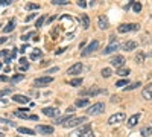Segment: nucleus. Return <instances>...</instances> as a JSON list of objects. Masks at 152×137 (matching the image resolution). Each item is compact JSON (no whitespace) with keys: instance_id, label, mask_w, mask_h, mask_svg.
I'll return each instance as SVG.
<instances>
[{"instance_id":"50","label":"nucleus","mask_w":152,"mask_h":137,"mask_svg":"<svg viewBox=\"0 0 152 137\" xmlns=\"http://www.w3.org/2000/svg\"><path fill=\"white\" fill-rule=\"evenodd\" d=\"M0 69H2V63H0Z\"/></svg>"},{"instance_id":"30","label":"nucleus","mask_w":152,"mask_h":137,"mask_svg":"<svg viewBox=\"0 0 152 137\" xmlns=\"http://www.w3.org/2000/svg\"><path fill=\"white\" fill-rule=\"evenodd\" d=\"M137 87H142V82H134V84H128V85H126V92H128V90H135L137 89Z\"/></svg>"},{"instance_id":"29","label":"nucleus","mask_w":152,"mask_h":137,"mask_svg":"<svg viewBox=\"0 0 152 137\" xmlns=\"http://www.w3.org/2000/svg\"><path fill=\"white\" fill-rule=\"evenodd\" d=\"M129 73H131V70L128 67H122V69L117 70V75H120V76H128Z\"/></svg>"},{"instance_id":"25","label":"nucleus","mask_w":152,"mask_h":137,"mask_svg":"<svg viewBox=\"0 0 152 137\" xmlns=\"http://www.w3.org/2000/svg\"><path fill=\"white\" fill-rule=\"evenodd\" d=\"M17 130H18V133H20V134H29V136H34V134H35V131H34V130H31V128H24V127H18Z\"/></svg>"},{"instance_id":"9","label":"nucleus","mask_w":152,"mask_h":137,"mask_svg":"<svg viewBox=\"0 0 152 137\" xmlns=\"http://www.w3.org/2000/svg\"><path fill=\"white\" fill-rule=\"evenodd\" d=\"M97 47H99V41H97V40H93V41L82 51V56H88L90 53H93L94 51H97Z\"/></svg>"},{"instance_id":"21","label":"nucleus","mask_w":152,"mask_h":137,"mask_svg":"<svg viewBox=\"0 0 152 137\" xmlns=\"http://www.w3.org/2000/svg\"><path fill=\"white\" fill-rule=\"evenodd\" d=\"M73 116L72 114H66V116H61V117H56L55 119V123H59V125H64V123H67L69 120H72Z\"/></svg>"},{"instance_id":"44","label":"nucleus","mask_w":152,"mask_h":137,"mask_svg":"<svg viewBox=\"0 0 152 137\" xmlns=\"http://www.w3.org/2000/svg\"><path fill=\"white\" fill-rule=\"evenodd\" d=\"M11 90L9 89H6V90H0V96H5V95H8Z\"/></svg>"},{"instance_id":"23","label":"nucleus","mask_w":152,"mask_h":137,"mask_svg":"<svg viewBox=\"0 0 152 137\" xmlns=\"http://www.w3.org/2000/svg\"><path fill=\"white\" fill-rule=\"evenodd\" d=\"M18 69L20 70H28L29 69V64H28V59L26 58H20L18 59Z\"/></svg>"},{"instance_id":"22","label":"nucleus","mask_w":152,"mask_h":137,"mask_svg":"<svg viewBox=\"0 0 152 137\" xmlns=\"http://www.w3.org/2000/svg\"><path fill=\"white\" fill-rule=\"evenodd\" d=\"M41 55H43L41 49H34V51L31 52V61H37L38 58H41Z\"/></svg>"},{"instance_id":"14","label":"nucleus","mask_w":152,"mask_h":137,"mask_svg":"<svg viewBox=\"0 0 152 137\" xmlns=\"http://www.w3.org/2000/svg\"><path fill=\"white\" fill-rule=\"evenodd\" d=\"M82 70V63H76L70 69H67V75H79Z\"/></svg>"},{"instance_id":"12","label":"nucleus","mask_w":152,"mask_h":137,"mask_svg":"<svg viewBox=\"0 0 152 137\" xmlns=\"http://www.w3.org/2000/svg\"><path fill=\"white\" fill-rule=\"evenodd\" d=\"M50 82H53V78L52 76H41V78H37L34 81V85L35 87H44V85H47Z\"/></svg>"},{"instance_id":"47","label":"nucleus","mask_w":152,"mask_h":137,"mask_svg":"<svg viewBox=\"0 0 152 137\" xmlns=\"http://www.w3.org/2000/svg\"><path fill=\"white\" fill-rule=\"evenodd\" d=\"M6 41H8L6 37H2V38H0V44H3V43H6Z\"/></svg>"},{"instance_id":"11","label":"nucleus","mask_w":152,"mask_h":137,"mask_svg":"<svg viewBox=\"0 0 152 137\" xmlns=\"http://www.w3.org/2000/svg\"><path fill=\"white\" fill-rule=\"evenodd\" d=\"M43 114L47 116V117H53V119H56V117L59 116V110L55 108V107H46V108H43Z\"/></svg>"},{"instance_id":"26","label":"nucleus","mask_w":152,"mask_h":137,"mask_svg":"<svg viewBox=\"0 0 152 137\" xmlns=\"http://www.w3.org/2000/svg\"><path fill=\"white\" fill-rule=\"evenodd\" d=\"M81 20H82V24H84V29L90 28V18H88L87 14H82V15H81Z\"/></svg>"},{"instance_id":"38","label":"nucleus","mask_w":152,"mask_h":137,"mask_svg":"<svg viewBox=\"0 0 152 137\" xmlns=\"http://www.w3.org/2000/svg\"><path fill=\"white\" fill-rule=\"evenodd\" d=\"M125 85H128V81L126 79H120L116 82V87H125Z\"/></svg>"},{"instance_id":"10","label":"nucleus","mask_w":152,"mask_h":137,"mask_svg":"<svg viewBox=\"0 0 152 137\" xmlns=\"http://www.w3.org/2000/svg\"><path fill=\"white\" fill-rule=\"evenodd\" d=\"M87 120V117L85 116H81V117H73L72 120H69L67 123H64V127L66 128H73V127H78V125H81V123H84Z\"/></svg>"},{"instance_id":"31","label":"nucleus","mask_w":152,"mask_h":137,"mask_svg":"<svg viewBox=\"0 0 152 137\" xmlns=\"http://www.w3.org/2000/svg\"><path fill=\"white\" fill-rule=\"evenodd\" d=\"M69 84L73 85V87H79V85L82 84V78H75V79H72Z\"/></svg>"},{"instance_id":"46","label":"nucleus","mask_w":152,"mask_h":137,"mask_svg":"<svg viewBox=\"0 0 152 137\" xmlns=\"http://www.w3.org/2000/svg\"><path fill=\"white\" fill-rule=\"evenodd\" d=\"M34 18H35V14H31V15L26 17V21H31V20H34Z\"/></svg>"},{"instance_id":"42","label":"nucleus","mask_w":152,"mask_h":137,"mask_svg":"<svg viewBox=\"0 0 152 137\" xmlns=\"http://www.w3.org/2000/svg\"><path fill=\"white\" fill-rule=\"evenodd\" d=\"M78 6L85 8V6H87V0H78Z\"/></svg>"},{"instance_id":"2","label":"nucleus","mask_w":152,"mask_h":137,"mask_svg":"<svg viewBox=\"0 0 152 137\" xmlns=\"http://www.w3.org/2000/svg\"><path fill=\"white\" fill-rule=\"evenodd\" d=\"M14 114H15L17 117H20V119H31V120H38V116H35V114H31V113H29V110H26V108H20V110H15V111H14Z\"/></svg>"},{"instance_id":"1","label":"nucleus","mask_w":152,"mask_h":137,"mask_svg":"<svg viewBox=\"0 0 152 137\" xmlns=\"http://www.w3.org/2000/svg\"><path fill=\"white\" fill-rule=\"evenodd\" d=\"M104 110H105V104H104V102H96V104H93L91 107H88L87 114H88V116H97V114H100V113H104Z\"/></svg>"},{"instance_id":"6","label":"nucleus","mask_w":152,"mask_h":137,"mask_svg":"<svg viewBox=\"0 0 152 137\" xmlns=\"http://www.w3.org/2000/svg\"><path fill=\"white\" fill-rule=\"evenodd\" d=\"M102 93H105V90L97 89V87H90V89L81 90V95L82 96H97V95H102Z\"/></svg>"},{"instance_id":"3","label":"nucleus","mask_w":152,"mask_h":137,"mask_svg":"<svg viewBox=\"0 0 152 137\" xmlns=\"http://www.w3.org/2000/svg\"><path fill=\"white\" fill-rule=\"evenodd\" d=\"M138 28H140V24H137V23H123V24H120V26L117 28V31L120 34H126V32L138 31Z\"/></svg>"},{"instance_id":"27","label":"nucleus","mask_w":152,"mask_h":137,"mask_svg":"<svg viewBox=\"0 0 152 137\" xmlns=\"http://www.w3.org/2000/svg\"><path fill=\"white\" fill-rule=\"evenodd\" d=\"M100 75H102L104 78H110L111 75H113V70H111L110 67H104L102 70H100Z\"/></svg>"},{"instance_id":"28","label":"nucleus","mask_w":152,"mask_h":137,"mask_svg":"<svg viewBox=\"0 0 152 137\" xmlns=\"http://www.w3.org/2000/svg\"><path fill=\"white\" fill-rule=\"evenodd\" d=\"M149 136H152V127L142 128V137H149Z\"/></svg>"},{"instance_id":"19","label":"nucleus","mask_w":152,"mask_h":137,"mask_svg":"<svg viewBox=\"0 0 152 137\" xmlns=\"http://www.w3.org/2000/svg\"><path fill=\"white\" fill-rule=\"evenodd\" d=\"M117 49H119V44H117V41H113V43H110V44L105 47L104 55H110V53H113L114 51H117Z\"/></svg>"},{"instance_id":"24","label":"nucleus","mask_w":152,"mask_h":137,"mask_svg":"<svg viewBox=\"0 0 152 137\" xmlns=\"http://www.w3.org/2000/svg\"><path fill=\"white\" fill-rule=\"evenodd\" d=\"M88 104H90V101H88V99H76V101H75V105L76 107H87Z\"/></svg>"},{"instance_id":"45","label":"nucleus","mask_w":152,"mask_h":137,"mask_svg":"<svg viewBox=\"0 0 152 137\" xmlns=\"http://www.w3.org/2000/svg\"><path fill=\"white\" fill-rule=\"evenodd\" d=\"M9 78L6 76V75H2V76H0V82H5V81H8Z\"/></svg>"},{"instance_id":"34","label":"nucleus","mask_w":152,"mask_h":137,"mask_svg":"<svg viewBox=\"0 0 152 137\" xmlns=\"http://www.w3.org/2000/svg\"><path fill=\"white\" fill-rule=\"evenodd\" d=\"M132 9H134V12H137V14H138V12L142 11V3H140V2H134Z\"/></svg>"},{"instance_id":"39","label":"nucleus","mask_w":152,"mask_h":137,"mask_svg":"<svg viewBox=\"0 0 152 137\" xmlns=\"http://www.w3.org/2000/svg\"><path fill=\"white\" fill-rule=\"evenodd\" d=\"M0 122H2V123H6V125H9V127H15V123L12 122V120H8V119H0Z\"/></svg>"},{"instance_id":"35","label":"nucleus","mask_w":152,"mask_h":137,"mask_svg":"<svg viewBox=\"0 0 152 137\" xmlns=\"http://www.w3.org/2000/svg\"><path fill=\"white\" fill-rule=\"evenodd\" d=\"M23 78H24V75H15V76H14V78H12L11 81H12V82H14V84H15V82H20V81H21Z\"/></svg>"},{"instance_id":"33","label":"nucleus","mask_w":152,"mask_h":137,"mask_svg":"<svg viewBox=\"0 0 152 137\" xmlns=\"http://www.w3.org/2000/svg\"><path fill=\"white\" fill-rule=\"evenodd\" d=\"M135 63H138V64H140V63H145V53H137L135 55Z\"/></svg>"},{"instance_id":"49","label":"nucleus","mask_w":152,"mask_h":137,"mask_svg":"<svg viewBox=\"0 0 152 137\" xmlns=\"http://www.w3.org/2000/svg\"><path fill=\"white\" fill-rule=\"evenodd\" d=\"M53 72H58V67H53V69H50L47 73H53Z\"/></svg>"},{"instance_id":"41","label":"nucleus","mask_w":152,"mask_h":137,"mask_svg":"<svg viewBox=\"0 0 152 137\" xmlns=\"http://www.w3.org/2000/svg\"><path fill=\"white\" fill-rule=\"evenodd\" d=\"M11 3H12V0H0V5H2V6H8Z\"/></svg>"},{"instance_id":"17","label":"nucleus","mask_w":152,"mask_h":137,"mask_svg":"<svg viewBox=\"0 0 152 137\" xmlns=\"http://www.w3.org/2000/svg\"><path fill=\"white\" fill-rule=\"evenodd\" d=\"M137 46H138V44H137V41L129 40V41H125L120 47H122V51H126V52H128V51H134V49H135Z\"/></svg>"},{"instance_id":"43","label":"nucleus","mask_w":152,"mask_h":137,"mask_svg":"<svg viewBox=\"0 0 152 137\" xmlns=\"http://www.w3.org/2000/svg\"><path fill=\"white\" fill-rule=\"evenodd\" d=\"M79 137H94V134H93V131H88V133H85V134H82Z\"/></svg>"},{"instance_id":"32","label":"nucleus","mask_w":152,"mask_h":137,"mask_svg":"<svg viewBox=\"0 0 152 137\" xmlns=\"http://www.w3.org/2000/svg\"><path fill=\"white\" fill-rule=\"evenodd\" d=\"M31 37H35V38L38 40L37 32H31V34H28V35H23V37H21V40H23V41H28V40H31Z\"/></svg>"},{"instance_id":"4","label":"nucleus","mask_w":152,"mask_h":137,"mask_svg":"<svg viewBox=\"0 0 152 137\" xmlns=\"http://www.w3.org/2000/svg\"><path fill=\"white\" fill-rule=\"evenodd\" d=\"M88 131H91V123H84V125H81V127L76 128L69 137H79V136H82V134H85V133H88Z\"/></svg>"},{"instance_id":"51","label":"nucleus","mask_w":152,"mask_h":137,"mask_svg":"<svg viewBox=\"0 0 152 137\" xmlns=\"http://www.w3.org/2000/svg\"><path fill=\"white\" fill-rule=\"evenodd\" d=\"M2 136H3V134H2V133H0V137H2Z\"/></svg>"},{"instance_id":"37","label":"nucleus","mask_w":152,"mask_h":137,"mask_svg":"<svg viewBox=\"0 0 152 137\" xmlns=\"http://www.w3.org/2000/svg\"><path fill=\"white\" fill-rule=\"evenodd\" d=\"M67 0H52V5H67Z\"/></svg>"},{"instance_id":"20","label":"nucleus","mask_w":152,"mask_h":137,"mask_svg":"<svg viewBox=\"0 0 152 137\" xmlns=\"http://www.w3.org/2000/svg\"><path fill=\"white\" fill-rule=\"evenodd\" d=\"M15 24H17L15 18H11V20H9V23H8L6 26L3 28V32H5V34H9V32H12V31L15 29Z\"/></svg>"},{"instance_id":"15","label":"nucleus","mask_w":152,"mask_h":137,"mask_svg":"<svg viewBox=\"0 0 152 137\" xmlns=\"http://www.w3.org/2000/svg\"><path fill=\"white\" fill-rule=\"evenodd\" d=\"M97 26H99L100 29H108V26H110L108 17H107V15H100V17L97 18Z\"/></svg>"},{"instance_id":"36","label":"nucleus","mask_w":152,"mask_h":137,"mask_svg":"<svg viewBox=\"0 0 152 137\" xmlns=\"http://www.w3.org/2000/svg\"><path fill=\"white\" fill-rule=\"evenodd\" d=\"M44 20H46V18H44V15H43V17H40V18L37 20L35 26H37V28H41V26H43V23H44Z\"/></svg>"},{"instance_id":"7","label":"nucleus","mask_w":152,"mask_h":137,"mask_svg":"<svg viewBox=\"0 0 152 137\" xmlns=\"http://www.w3.org/2000/svg\"><path fill=\"white\" fill-rule=\"evenodd\" d=\"M110 63H111L113 67H116V69L119 70V69H122V67L125 66L126 59H125V56H122V55H116V56H114V58L110 61Z\"/></svg>"},{"instance_id":"13","label":"nucleus","mask_w":152,"mask_h":137,"mask_svg":"<svg viewBox=\"0 0 152 137\" xmlns=\"http://www.w3.org/2000/svg\"><path fill=\"white\" fill-rule=\"evenodd\" d=\"M142 96L146 99V101H152V82L148 84L145 89L142 90Z\"/></svg>"},{"instance_id":"16","label":"nucleus","mask_w":152,"mask_h":137,"mask_svg":"<svg viewBox=\"0 0 152 137\" xmlns=\"http://www.w3.org/2000/svg\"><path fill=\"white\" fill-rule=\"evenodd\" d=\"M12 101L18 102V104H29L31 99L28 96H24V95H14V96H12Z\"/></svg>"},{"instance_id":"40","label":"nucleus","mask_w":152,"mask_h":137,"mask_svg":"<svg viewBox=\"0 0 152 137\" xmlns=\"http://www.w3.org/2000/svg\"><path fill=\"white\" fill-rule=\"evenodd\" d=\"M26 8L28 9H38V8H40V5H37V3H28Z\"/></svg>"},{"instance_id":"18","label":"nucleus","mask_w":152,"mask_h":137,"mask_svg":"<svg viewBox=\"0 0 152 137\" xmlns=\"http://www.w3.org/2000/svg\"><path fill=\"white\" fill-rule=\"evenodd\" d=\"M140 117H142V116H140V114H138V113H135V114H132V116H131V117L128 119V123H126V125H128L129 128H134V127L137 125V123H138V122H140Z\"/></svg>"},{"instance_id":"48","label":"nucleus","mask_w":152,"mask_h":137,"mask_svg":"<svg viewBox=\"0 0 152 137\" xmlns=\"http://www.w3.org/2000/svg\"><path fill=\"white\" fill-rule=\"evenodd\" d=\"M117 101H119L117 96H113V97H111V102H117Z\"/></svg>"},{"instance_id":"8","label":"nucleus","mask_w":152,"mask_h":137,"mask_svg":"<svg viewBox=\"0 0 152 137\" xmlns=\"http://www.w3.org/2000/svg\"><path fill=\"white\" fill-rule=\"evenodd\" d=\"M125 117H126V116H125V113H122V111H120V113H114L113 116L108 117V123H110V125H116V123L123 122Z\"/></svg>"},{"instance_id":"5","label":"nucleus","mask_w":152,"mask_h":137,"mask_svg":"<svg viewBox=\"0 0 152 137\" xmlns=\"http://www.w3.org/2000/svg\"><path fill=\"white\" fill-rule=\"evenodd\" d=\"M35 131H37L38 134H41V136H50V134H53L55 128L50 127V125H37Z\"/></svg>"}]
</instances>
